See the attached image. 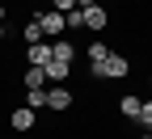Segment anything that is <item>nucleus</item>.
<instances>
[{
  "label": "nucleus",
  "instance_id": "obj_10",
  "mask_svg": "<svg viewBox=\"0 0 152 139\" xmlns=\"http://www.w3.org/2000/svg\"><path fill=\"white\" fill-rule=\"evenodd\" d=\"M21 38H26V47L47 42V38H42V25H38V21H26V25H21Z\"/></svg>",
  "mask_w": 152,
  "mask_h": 139
},
{
  "label": "nucleus",
  "instance_id": "obj_6",
  "mask_svg": "<svg viewBox=\"0 0 152 139\" xmlns=\"http://www.w3.org/2000/svg\"><path fill=\"white\" fill-rule=\"evenodd\" d=\"M51 59L72 63V59H76V42H72V38H55V42H51Z\"/></svg>",
  "mask_w": 152,
  "mask_h": 139
},
{
  "label": "nucleus",
  "instance_id": "obj_12",
  "mask_svg": "<svg viewBox=\"0 0 152 139\" xmlns=\"http://www.w3.org/2000/svg\"><path fill=\"white\" fill-rule=\"evenodd\" d=\"M85 55H89V68H93V63H102V59L110 55V47H106V42H97V38H93V42H89V51H85Z\"/></svg>",
  "mask_w": 152,
  "mask_h": 139
},
{
  "label": "nucleus",
  "instance_id": "obj_16",
  "mask_svg": "<svg viewBox=\"0 0 152 139\" xmlns=\"http://www.w3.org/2000/svg\"><path fill=\"white\" fill-rule=\"evenodd\" d=\"M51 9L55 13H68V9H76V0H51Z\"/></svg>",
  "mask_w": 152,
  "mask_h": 139
},
{
  "label": "nucleus",
  "instance_id": "obj_19",
  "mask_svg": "<svg viewBox=\"0 0 152 139\" xmlns=\"http://www.w3.org/2000/svg\"><path fill=\"white\" fill-rule=\"evenodd\" d=\"M0 21H4V4H0Z\"/></svg>",
  "mask_w": 152,
  "mask_h": 139
},
{
  "label": "nucleus",
  "instance_id": "obj_17",
  "mask_svg": "<svg viewBox=\"0 0 152 139\" xmlns=\"http://www.w3.org/2000/svg\"><path fill=\"white\" fill-rule=\"evenodd\" d=\"M93 4H102V0H76V9H93Z\"/></svg>",
  "mask_w": 152,
  "mask_h": 139
},
{
  "label": "nucleus",
  "instance_id": "obj_1",
  "mask_svg": "<svg viewBox=\"0 0 152 139\" xmlns=\"http://www.w3.org/2000/svg\"><path fill=\"white\" fill-rule=\"evenodd\" d=\"M89 72L97 76V80H118V76H127V72H131V63H127V55H106L102 63H93Z\"/></svg>",
  "mask_w": 152,
  "mask_h": 139
},
{
  "label": "nucleus",
  "instance_id": "obj_13",
  "mask_svg": "<svg viewBox=\"0 0 152 139\" xmlns=\"http://www.w3.org/2000/svg\"><path fill=\"white\" fill-rule=\"evenodd\" d=\"M64 30H85V13L80 9H68L64 13Z\"/></svg>",
  "mask_w": 152,
  "mask_h": 139
},
{
  "label": "nucleus",
  "instance_id": "obj_15",
  "mask_svg": "<svg viewBox=\"0 0 152 139\" xmlns=\"http://www.w3.org/2000/svg\"><path fill=\"white\" fill-rule=\"evenodd\" d=\"M135 122H140L144 131H152V101H144V106H140V118H135Z\"/></svg>",
  "mask_w": 152,
  "mask_h": 139
},
{
  "label": "nucleus",
  "instance_id": "obj_20",
  "mask_svg": "<svg viewBox=\"0 0 152 139\" xmlns=\"http://www.w3.org/2000/svg\"><path fill=\"white\" fill-rule=\"evenodd\" d=\"M0 38H4V21H0Z\"/></svg>",
  "mask_w": 152,
  "mask_h": 139
},
{
  "label": "nucleus",
  "instance_id": "obj_7",
  "mask_svg": "<svg viewBox=\"0 0 152 139\" xmlns=\"http://www.w3.org/2000/svg\"><path fill=\"white\" fill-rule=\"evenodd\" d=\"M26 59H30V68H47V63H51V42H34V47H26Z\"/></svg>",
  "mask_w": 152,
  "mask_h": 139
},
{
  "label": "nucleus",
  "instance_id": "obj_21",
  "mask_svg": "<svg viewBox=\"0 0 152 139\" xmlns=\"http://www.w3.org/2000/svg\"><path fill=\"white\" fill-rule=\"evenodd\" d=\"M38 4H51V0H38Z\"/></svg>",
  "mask_w": 152,
  "mask_h": 139
},
{
  "label": "nucleus",
  "instance_id": "obj_2",
  "mask_svg": "<svg viewBox=\"0 0 152 139\" xmlns=\"http://www.w3.org/2000/svg\"><path fill=\"white\" fill-rule=\"evenodd\" d=\"M34 21L42 25V38H51V42H55V38H64V13H55V9H42V13L34 17Z\"/></svg>",
  "mask_w": 152,
  "mask_h": 139
},
{
  "label": "nucleus",
  "instance_id": "obj_3",
  "mask_svg": "<svg viewBox=\"0 0 152 139\" xmlns=\"http://www.w3.org/2000/svg\"><path fill=\"white\" fill-rule=\"evenodd\" d=\"M9 127H13V131H17V135H30V131H34V127H38V114H34V110H30V106H17V110H13V114H9Z\"/></svg>",
  "mask_w": 152,
  "mask_h": 139
},
{
  "label": "nucleus",
  "instance_id": "obj_11",
  "mask_svg": "<svg viewBox=\"0 0 152 139\" xmlns=\"http://www.w3.org/2000/svg\"><path fill=\"white\" fill-rule=\"evenodd\" d=\"M26 89H47V76H42V68H26Z\"/></svg>",
  "mask_w": 152,
  "mask_h": 139
},
{
  "label": "nucleus",
  "instance_id": "obj_14",
  "mask_svg": "<svg viewBox=\"0 0 152 139\" xmlns=\"http://www.w3.org/2000/svg\"><path fill=\"white\" fill-rule=\"evenodd\" d=\"M26 106H30V110L47 106V89H26Z\"/></svg>",
  "mask_w": 152,
  "mask_h": 139
},
{
  "label": "nucleus",
  "instance_id": "obj_9",
  "mask_svg": "<svg viewBox=\"0 0 152 139\" xmlns=\"http://www.w3.org/2000/svg\"><path fill=\"white\" fill-rule=\"evenodd\" d=\"M140 106H144V97H135V93H127L123 101H118V110H123V118H131V122H135V118H140Z\"/></svg>",
  "mask_w": 152,
  "mask_h": 139
},
{
  "label": "nucleus",
  "instance_id": "obj_8",
  "mask_svg": "<svg viewBox=\"0 0 152 139\" xmlns=\"http://www.w3.org/2000/svg\"><path fill=\"white\" fill-rule=\"evenodd\" d=\"M42 76H47L51 84H64L68 76H72V63H59V59H51V63L42 68Z\"/></svg>",
  "mask_w": 152,
  "mask_h": 139
},
{
  "label": "nucleus",
  "instance_id": "obj_5",
  "mask_svg": "<svg viewBox=\"0 0 152 139\" xmlns=\"http://www.w3.org/2000/svg\"><path fill=\"white\" fill-rule=\"evenodd\" d=\"M47 106H51L55 114H64V110L72 106V93H68L64 84H51V89H47Z\"/></svg>",
  "mask_w": 152,
  "mask_h": 139
},
{
  "label": "nucleus",
  "instance_id": "obj_18",
  "mask_svg": "<svg viewBox=\"0 0 152 139\" xmlns=\"http://www.w3.org/2000/svg\"><path fill=\"white\" fill-rule=\"evenodd\" d=\"M140 139H152V131H144V135H140Z\"/></svg>",
  "mask_w": 152,
  "mask_h": 139
},
{
  "label": "nucleus",
  "instance_id": "obj_4",
  "mask_svg": "<svg viewBox=\"0 0 152 139\" xmlns=\"http://www.w3.org/2000/svg\"><path fill=\"white\" fill-rule=\"evenodd\" d=\"M85 13V30H93V34H102L106 25H110V13L102 9V4H93V9H80Z\"/></svg>",
  "mask_w": 152,
  "mask_h": 139
}]
</instances>
